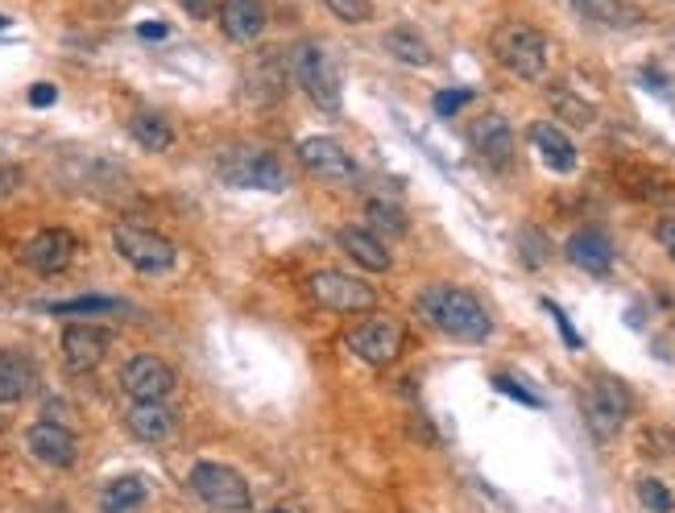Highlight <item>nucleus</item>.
Here are the masks:
<instances>
[{
  "label": "nucleus",
  "instance_id": "1",
  "mask_svg": "<svg viewBox=\"0 0 675 513\" xmlns=\"http://www.w3.org/2000/svg\"><path fill=\"white\" fill-rule=\"evenodd\" d=\"M415 311L419 319L443 331L448 340H460V343H485L493 336V319L489 311L477 302V295L460 290V286H427L419 290L415 298Z\"/></svg>",
  "mask_w": 675,
  "mask_h": 513
},
{
  "label": "nucleus",
  "instance_id": "2",
  "mask_svg": "<svg viewBox=\"0 0 675 513\" xmlns=\"http://www.w3.org/2000/svg\"><path fill=\"white\" fill-rule=\"evenodd\" d=\"M216 178L241 191H286V166L269 150L228 145L216 157Z\"/></svg>",
  "mask_w": 675,
  "mask_h": 513
},
{
  "label": "nucleus",
  "instance_id": "3",
  "mask_svg": "<svg viewBox=\"0 0 675 513\" xmlns=\"http://www.w3.org/2000/svg\"><path fill=\"white\" fill-rule=\"evenodd\" d=\"M581 410H584V422H589V431L593 439H613L630 419V389L626 381H617L610 373H597L589 377L581 389Z\"/></svg>",
  "mask_w": 675,
  "mask_h": 513
},
{
  "label": "nucleus",
  "instance_id": "4",
  "mask_svg": "<svg viewBox=\"0 0 675 513\" xmlns=\"http://www.w3.org/2000/svg\"><path fill=\"white\" fill-rule=\"evenodd\" d=\"M290 71H295L303 92L311 95L315 109L340 112V100H345L340 66L331 63V54L319 47V42H299V47L290 50Z\"/></svg>",
  "mask_w": 675,
  "mask_h": 513
},
{
  "label": "nucleus",
  "instance_id": "5",
  "mask_svg": "<svg viewBox=\"0 0 675 513\" xmlns=\"http://www.w3.org/2000/svg\"><path fill=\"white\" fill-rule=\"evenodd\" d=\"M493 54H498V63L514 79L539 83V79L548 75V38L534 25H522V21L502 25V30L493 33Z\"/></svg>",
  "mask_w": 675,
  "mask_h": 513
},
{
  "label": "nucleus",
  "instance_id": "6",
  "mask_svg": "<svg viewBox=\"0 0 675 513\" xmlns=\"http://www.w3.org/2000/svg\"><path fill=\"white\" fill-rule=\"evenodd\" d=\"M191 493L204 501L207 510L221 513H245L253 505L249 481L228 464H216V460H200V464L187 472Z\"/></svg>",
  "mask_w": 675,
  "mask_h": 513
},
{
  "label": "nucleus",
  "instance_id": "7",
  "mask_svg": "<svg viewBox=\"0 0 675 513\" xmlns=\"http://www.w3.org/2000/svg\"><path fill=\"white\" fill-rule=\"evenodd\" d=\"M112 249L121 253L137 274H150V278L171 274L174 261H178L171 240L162 233H154V228H145V224H116V228H112Z\"/></svg>",
  "mask_w": 675,
  "mask_h": 513
},
{
  "label": "nucleus",
  "instance_id": "8",
  "mask_svg": "<svg viewBox=\"0 0 675 513\" xmlns=\"http://www.w3.org/2000/svg\"><path fill=\"white\" fill-rule=\"evenodd\" d=\"M402 340H407V331H402V324L390 319V315H365V319H357V324L345 331L348 352L361 357L365 365H374V369L393 365L398 352H402Z\"/></svg>",
  "mask_w": 675,
  "mask_h": 513
},
{
  "label": "nucleus",
  "instance_id": "9",
  "mask_svg": "<svg viewBox=\"0 0 675 513\" xmlns=\"http://www.w3.org/2000/svg\"><path fill=\"white\" fill-rule=\"evenodd\" d=\"M311 298L324 311L336 315H369L377 307V290L365 278L340 274V269H324L311 278Z\"/></svg>",
  "mask_w": 675,
  "mask_h": 513
},
{
  "label": "nucleus",
  "instance_id": "10",
  "mask_svg": "<svg viewBox=\"0 0 675 513\" xmlns=\"http://www.w3.org/2000/svg\"><path fill=\"white\" fill-rule=\"evenodd\" d=\"M75 261V236L67 228H42L21 245V265L38 278H59Z\"/></svg>",
  "mask_w": 675,
  "mask_h": 513
},
{
  "label": "nucleus",
  "instance_id": "11",
  "mask_svg": "<svg viewBox=\"0 0 675 513\" xmlns=\"http://www.w3.org/2000/svg\"><path fill=\"white\" fill-rule=\"evenodd\" d=\"M121 389H125L133 402H162L174 389V369L162 357L137 352L121 365Z\"/></svg>",
  "mask_w": 675,
  "mask_h": 513
},
{
  "label": "nucleus",
  "instance_id": "12",
  "mask_svg": "<svg viewBox=\"0 0 675 513\" xmlns=\"http://www.w3.org/2000/svg\"><path fill=\"white\" fill-rule=\"evenodd\" d=\"M299 162L307 166V174H315V178H328V183H348V178H357V157L348 154L345 145H336L331 137H307V141H303Z\"/></svg>",
  "mask_w": 675,
  "mask_h": 513
},
{
  "label": "nucleus",
  "instance_id": "13",
  "mask_svg": "<svg viewBox=\"0 0 675 513\" xmlns=\"http://www.w3.org/2000/svg\"><path fill=\"white\" fill-rule=\"evenodd\" d=\"M469 141H472V150L485 157L493 171H505V166L514 162V129H510V121L498 116V112L477 116L469 129Z\"/></svg>",
  "mask_w": 675,
  "mask_h": 513
},
{
  "label": "nucleus",
  "instance_id": "14",
  "mask_svg": "<svg viewBox=\"0 0 675 513\" xmlns=\"http://www.w3.org/2000/svg\"><path fill=\"white\" fill-rule=\"evenodd\" d=\"M25 448H30V455L38 460V464H50V468H71L79 455V443L75 435L67 431L63 422H33L30 431H25Z\"/></svg>",
  "mask_w": 675,
  "mask_h": 513
},
{
  "label": "nucleus",
  "instance_id": "15",
  "mask_svg": "<svg viewBox=\"0 0 675 513\" xmlns=\"http://www.w3.org/2000/svg\"><path fill=\"white\" fill-rule=\"evenodd\" d=\"M104 357H109V336H104V327L71 324L63 331V360L71 373H92Z\"/></svg>",
  "mask_w": 675,
  "mask_h": 513
},
{
  "label": "nucleus",
  "instance_id": "16",
  "mask_svg": "<svg viewBox=\"0 0 675 513\" xmlns=\"http://www.w3.org/2000/svg\"><path fill=\"white\" fill-rule=\"evenodd\" d=\"M336 245L345 249V257H352V265H361L369 274H390L393 269V257L386 249V240L369 228H357V224H345L336 228Z\"/></svg>",
  "mask_w": 675,
  "mask_h": 513
},
{
  "label": "nucleus",
  "instance_id": "17",
  "mask_svg": "<svg viewBox=\"0 0 675 513\" xmlns=\"http://www.w3.org/2000/svg\"><path fill=\"white\" fill-rule=\"evenodd\" d=\"M526 137H531V145L539 150V157H543V166H548V171L572 174L576 166H581L576 145H572V137H567L560 125H551V121H534V125L526 129Z\"/></svg>",
  "mask_w": 675,
  "mask_h": 513
},
{
  "label": "nucleus",
  "instance_id": "18",
  "mask_svg": "<svg viewBox=\"0 0 675 513\" xmlns=\"http://www.w3.org/2000/svg\"><path fill=\"white\" fill-rule=\"evenodd\" d=\"M125 431L137 443H166L178 431V419L166 402H133L125 410Z\"/></svg>",
  "mask_w": 675,
  "mask_h": 513
},
{
  "label": "nucleus",
  "instance_id": "19",
  "mask_svg": "<svg viewBox=\"0 0 675 513\" xmlns=\"http://www.w3.org/2000/svg\"><path fill=\"white\" fill-rule=\"evenodd\" d=\"M221 25L224 33H228V42L253 47V42L266 33V4H262V0H224Z\"/></svg>",
  "mask_w": 675,
  "mask_h": 513
},
{
  "label": "nucleus",
  "instance_id": "20",
  "mask_svg": "<svg viewBox=\"0 0 675 513\" xmlns=\"http://www.w3.org/2000/svg\"><path fill=\"white\" fill-rule=\"evenodd\" d=\"M567 261L576 265V269H584V274H597V278H605L613 269V245L610 236L593 233V228H584V233H576L572 240L564 245Z\"/></svg>",
  "mask_w": 675,
  "mask_h": 513
},
{
  "label": "nucleus",
  "instance_id": "21",
  "mask_svg": "<svg viewBox=\"0 0 675 513\" xmlns=\"http://www.w3.org/2000/svg\"><path fill=\"white\" fill-rule=\"evenodd\" d=\"M33 381H38V369H33L30 352L4 348V352H0V402H21V398H30Z\"/></svg>",
  "mask_w": 675,
  "mask_h": 513
},
{
  "label": "nucleus",
  "instance_id": "22",
  "mask_svg": "<svg viewBox=\"0 0 675 513\" xmlns=\"http://www.w3.org/2000/svg\"><path fill=\"white\" fill-rule=\"evenodd\" d=\"M386 50H390L402 66H419V71H423V66L436 63L427 38L419 30H410V25H393V30H386Z\"/></svg>",
  "mask_w": 675,
  "mask_h": 513
},
{
  "label": "nucleus",
  "instance_id": "23",
  "mask_svg": "<svg viewBox=\"0 0 675 513\" xmlns=\"http://www.w3.org/2000/svg\"><path fill=\"white\" fill-rule=\"evenodd\" d=\"M145 497H150V484H145L142 476H116V481L104 484V493H100V513L142 510Z\"/></svg>",
  "mask_w": 675,
  "mask_h": 513
},
{
  "label": "nucleus",
  "instance_id": "24",
  "mask_svg": "<svg viewBox=\"0 0 675 513\" xmlns=\"http://www.w3.org/2000/svg\"><path fill=\"white\" fill-rule=\"evenodd\" d=\"M129 133H133V141H137L142 150H150V154H162V150H171V145H174L171 121H166V116H157V112H150V109L133 112Z\"/></svg>",
  "mask_w": 675,
  "mask_h": 513
},
{
  "label": "nucleus",
  "instance_id": "25",
  "mask_svg": "<svg viewBox=\"0 0 675 513\" xmlns=\"http://www.w3.org/2000/svg\"><path fill=\"white\" fill-rule=\"evenodd\" d=\"M365 219H369V233H386V236H407V216H402V207L390 199H374L365 207Z\"/></svg>",
  "mask_w": 675,
  "mask_h": 513
},
{
  "label": "nucleus",
  "instance_id": "26",
  "mask_svg": "<svg viewBox=\"0 0 675 513\" xmlns=\"http://www.w3.org/2000/svg\"><path fill=\"white\" fill-rule=\"evenodd\" d=\"M109 311H121V298L79 295V298H67V302H50V315H109Z\"/></svg>",
  "mask_w": 675,
  "mask_h": 513
},
{
  "label": "nucleus",
  "instance_id": "27",
  "mask_svg": "<svg viewBox=\"0 0 675 513\" xmlns=\"http://www.w3.org/2000/svg\"><path fill=\"white\" fill-rule=\"evenodd\" d=\"M551 109L560 112V116H567L572 125H589L593 121V104H584L581 95H572V92H551Z\"/></svg>",
  "mask_w": 675,
  "mask_h": 513
},
{
  "label": "nucleus",
  "instance_id": "28",
  "mask_svg": "<svg viewBox=\"0 0 675 513\" xmlns=\"http://www.w3.org/2000/svg\"><path fill=\"white\" fill-rule=\"evenodd\" d=\"M638 497H643V505L651 513H672L675 497H672V489L663 481H655V476H646V481H638Z\"/></svg>",
  "mask_w": 675,
  "mask_h": 513
},
{
  "label": "nucleus",
  "instance_id": "29",
  "mask_svg": "<svg viewBox=\"0 0 675 513\" xmlns=\"http://www.w3.org/2000/svg\"><path fill=\"white\" fill-rule=\"evenodd\" d=\"M324 9H328L331 17L348 21V25H361V21L374 17V4H369V0H324Z\"/></svg>",
  "mask_w": 675,
  "mask_h": 513
},
{
  "label": "nucleus",
  "instance_id": "30",
  "mask_svg": "<svg viewBox=\"0 0 675 513\" xmlns=\"http://www.w3.org/2000/svg\"><path fill=\"white\" fill-rule=\"evenodd\" d=\"M519 249H522V257H526V265H531V269H543V261H548V253H551L539 228H522Z\"/></svg>",
  "mask_w": 675,
  "mask_h": 513
},
{
  "label": "nucleus",
  "instance_id": "31",
  "mask_svg": "<svg viewBox=\"0 0 675 513\" xmlns=\"http://www.w3.org/2000/svg\"><path fill=\"white\" fill-rule=\"evenodd\" d=\"M469 100H472L469 88H448V92L436 95V116H456Z\"/></svg>",
  "mask_w": 675,
  "mask_h": 513
},
{
  "label": "nucleus",
  "instance_id": "32",
  "mask_svg": "<svg viewBox=\"0 0 675 513\" xmlns=\"http://www.w3.org/2000/svg\"><path fill=\"white\" fill-rule=\"evenodd\" d=\"M493 386L502 389V393H510V398H514V402H522V406H534V410H539V406H543V398H534L531 389H526V386H519V381H514V377L498 373V377H493Z\"/></svg>",
  "mask_w": 675,
  "mask_h": 513
},
{
  "label": "nucleus",
  "instance_id": "33",
  "mask_svg": "<svg viewBox=\"0 0 675 513\" xmlns=\"http://www.w3.org/2000/svg\"><path fill=\"white\" fill-rule=\"evenodd\" d=\"M572 9L593 17V21H617V9H613L610 0H572Z\"/></svg>",
  "mask_w": 675,
  "mask_h": 513
},
{
  "label": "nucleus",
  "instance_id": "34",
  "mask_svg": "<svg viewBox=\"0 0 675 513\" xmlns=\"http://www.w3.org/2000/svg\"><path fill=\"white\" fill-rule=\"evenodd\" d=\"M543 311H548L551 319H555V324H560V336H564V343H567V348H581V336H576V327L567 324V315L560 311V307H555V302H551V298H543Z\"/></svg>",
  "mask_w": 675,
  "mask_h": 513
},
{
  "label": "nucleus",
  "instance_id": "35",
  "mask_svg": "<svg viewBox=\"0 0 675 513\" xmlns=\"http://www.w3.org/2000/svg\"><path fill=\"white\" fill-rule=\"evenodd\" d=\"M54 100H59V88H54V83H33V88H30V104H33V109H50Z\"/></svg>",
  "mask_w": 675,
  "mask_h": 513
},
{
  "label": "nucleus",
  "instance_id": "36",
  "mask_svg": "<svg viewBox=\"0 0 675 513\" xmlns=\"http://www.w3.org/2000/svg\"><path fill=\"white\" fill-rule=\"evenodd\" d=\"M137 38H142V42H166V38H171V25H166V21H142V25H137Z\"/></svg>",
  "mask_w": 675,
  "mask_h": 513
},
{
  "label": "nucleus",
  "instance_id": "37",
  "mask_svg": "<svg viewBox=\"0 0 675 513\" xmlns=\"http://www.w3.org/2000/svg\"><path fill=\"white\" fill-rule=\"evenodd\" d=\"M178 4H183V13H187V17L204 21V17L216 13V4H221V0H178Z\"/></svg>",
  "mask_w": 675,
  "mask_h": 513
},
{
  "label": "nucleus",
  "instance_id": "38",
  "mask_svg": "<svg viewBox=\"0 0 675 513\" xmlns=\"http://www.w3.org/2000/svg\"><path fill=\"white\" fill-rule=\"evenodd\" d=\"M655 236H659V245L672 253V261H675V219H659V224H655Z\"/></svg>",
  "mask_w": 675,
  "mask_h": 513
},
{
  "label": "nucleus",
  "instance_id": "39",
  "mask_svg": "<svg viewBox=\"0 0 675 513\" xmlns=\"http://www.w3.org/2000/svg\"><path fill=\"white\" fill-rule=\"evenodd\" d=\"M269 513H299V510H286V505H274Z\"/></svg>",
  "mask_w": 675,
  "mask_h": 513
},
{
  "label": "nucleus",
  "instance_id": "40",
  "mask_svg": "<svg viewBox=\"0 0 675 513\" xmlns=\"http://www.w3.org/2000/svg\"><path fill=\"white\" fill-rule=\"evenodd\" d=\"M0 30H4V17H0Z\"/></svg>",
  "mask_w": 675,
  "mask_h": 513
},
{
  "label": "nucleus",
  "instance_id": "41",
  "mask_svg": "<svg viewBox=\"0 0 675 513\" xmlns=\"http://www.w3.org/2000/svg\"><path fill=\"white\" fill-rule=\"evenodd\" d=\"M0 290H4V278H0Z\"/></svg>",
  "mask_w": 675,
  "mask_h": 513
}]
</instances>
